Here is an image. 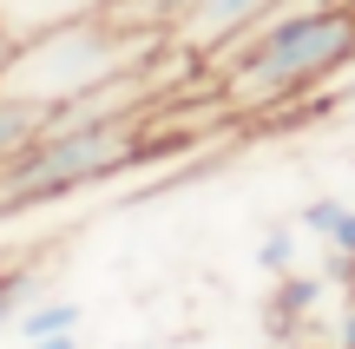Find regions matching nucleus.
<instances>
[{"mask_svg":"<svg viewBox=\"0 0 355 349\" xmlns=\"http://www.w3.org/2000/svg\"><path fill=\"white\" fill-rule=\"evenodd\" d=\"M165 53H178L171 33L132 20L125 7L105 0L86 20H66V26H53V33H40V40H20V46L7 53V66H0V92L40 105V112H66V105H79V99H92V92H105V86H119V79L158 66Z\"/></svg>","mask_w":355,"mask_h":349,"instance_id":"nucleus-1","label":"nucleus"},{"mask_svg":"<svg viewBox=\"0 0 355 349\" xmlns=\"http://www.w3.org/2000/svg\"><path fill=\"white\" fill-rule=\"evenodd\" d=\"M224 60V99L230 105H283L316 92L355 66V7L349 0H290L263 26L217 53Z\"/></svg>","mask_w":355,"mask_h":349,"instance_id":"nucleus-2","label":"nucleus"},{"mask_svg":"<svg viewBox=\"0 0 355 349\" xmlns=\"http://www.w3.org/2000/svg\"><path fill=\"white\" fill-rule=\"evenodd\" d=\"M145 112L125 119H46L33 145L0 171V211H33L60 205V198L86 191V185L112 178V171L145 158Z\"/></svg>","mask_w":355,"mask_h":349,"instance_id":"nucleus-3","label":"nucleus"},{"mask_svg":"<svg viewBox=\"0 0 355 349\" xmlns=\"http://www.w3.org/2000/svg\"><path fill=\"white\" fill-rule=\"evenodd\" d=\"M277 7H290V0H178L171 46L178 53H198V60H217V53L237 46L250 26H263Z\"/></svg>","mask_w":355,"mask_h":349,"instance_id":"nucleus-4","label":"nucleus"},{"mask_svg":"<svg viewBox=\"0 0 355 349\" xmlns=\"http://www.w3.org/2000/svg\"><path fill=\"white\" fill-rule=\"evenodd\" d=\"M322 290H329V277L322 271H283L277 284H270V303H263V323H270V343L296 337V330L316 316Z\"/></svg>","mask_w":355,"mask_h":349,"instance_id":"nucleus-5","label":"nucleus"},{"mask_svg":"<svg viewBox=\"0 0 355 349\" xmlns=\"http://www.w3.org/2000/svg\"><path fill=\"white\" fill-rule=\"evenodd\" d=\"M99 7L105 0H0V33H7V46H20V40H40V33H53L66 20H86Z\"/></svg>","mask_w":355,"mask_h":349,"instance_id":"nucleus-6","label":"nucleus"},{"mask_svg":"<svg viewBox=\"0 0 355 349\" xmlns=\"http://www.w3.org/2000/svg\"><path fill=\"white\" fill-rule=\"evenodd\" d=\"M40 132H46V112L26 105V99H13V92H0V171H7Z\"/></svg>","mask_w":355,"mask_h":349,"instance_id":"nucleus-7","label":"nucleus"},{"mask_svg":"<svg viewBox=\"0 0 355 349\" xmlns=\"http://www.w3.org/2000/svg\"><path fill=\"white\" fill-rule=\"evenodd\" d=\"M79 303L73 297H40V303H26L20 310V323H13V337L20 343H40V337H66V330H79Z\"/></svg>","mask_w":355,"mask_h":349,"instance_id":"nucleus-8","label":"nucleus"},{"mask_svg":"<svg viewBox=\"0 0 355 349\" xmlns=\"http://www.w3.org/2000/svg\"><path fill=\"white\" fill-rule=\"evenodd\" d=\"M40 297H46V277H40V271H7V277H0V337H7V330L20 323V310L40 303Z\"/></svg>","mask_w":355,"mask_h":349,"instance_id":"nucleus-9","label":"nucleus"},{"mask_svg":"<svg viewBox=\"0 0 355 349\" xmlns=\"http://www.w3.org/2000/svg\"><path fill=\"white\" fill-rule=\"evenodd\" d=\"M257 271H263V277L296 271V224H270V231L257 237Z\"/></svg>","mask_w":355,"mask_h":349,"instance_id":"nucleus-10","label":"nucleus"},{"mask_svg":"<svg viewBox=\"0 0 355 349\" xmlns=\"http://www.w3.org/2000/svg\"><path fill=\"white\" fill-rule=\"evenodd\" d=\"M336 218H343V198H309V205H303V218H296V231L329 237V231H336Z\"/></svg>","mask_w":355,"mask_h":349,"instance_id":"nucleus-11","label":"nucleus"},{"mask_svg":"<svg viewBox=\"0 0 355 349\" xmlns=\"http://www.w3.org/2000/svg\"><path fill=\"white\" fill-rule=\"evenodd\" d=\"M329 250H343V257H355V205H343V218H336V231L322 237Z\"/></svg>","mask_w":355,"mask_h":349,"instance_id":"nucleus-12","label":"nucleus"},{"mask_svg":"<svg viewBox=\"0 0 355 349\" xmlns=\"http://www.w3.org/2000/svg\"><path fill=\"white\" fill-rule=\"evenodd\" d=\"M20 349H79V330H66V337H40V343H20Z\"/></svg>","mask_w":355,"mask_h":349,"instance_id":"nucleus-13","label":"nucleus"},{"mask_svg":"<svg viewBox=\"0 0 355 349\" xmlns=\"http://www.w3.org/2000/svg\"><path fill=\"white\" fill-rule=\"evenodd\" d=\"M336 349H355V303L343 310V337H336Z\"/></svg>","mask_w":355,"mask_h":349,"instance_id":"nucleus-14","label":"nucleus"},{"mask_svg":"<svg viewBox=\"0 0 355 349\" xmlns=\"http://www.w3.org/2000/svg\"><path fill=\"white\" fill-rule=\"evenodd\" d=\"M7 53H13V46H7V33H0V66H7Z\"/></svg>","mask_w":355,"mask_h":349,"instance_id":"nucleus-15","label":"nucleus"},{"mask_svg":"<svg viewBox=\"0 0 355 349\" xmlns=\"http://www.w3.org/2000/svg\"><path fill=\"white\" fill-rule=\"evenodd\" d=\"M119 349H145V343H119Z\"/></svg>","mask_w":355,"mask_h":349,"instance_id":"nucleus-16","label":"nucleus"},{"mask_svg":"<svg viewBox=\"0 0 355 349\" xmlns=\"http://www.w3.org/2000/svg\"><path fill=\"white\" fill-rule=\"evenodd\" d=\"M13 349H20V343H13Z\"/></svg>","mask_w":355,"mask_h":349,"instance_id":"nucleus-17","label":"nucleus"},{"mask_svg":"<svg viewBox=\"0 0 355 349\" xmlns=\"http://www.w3.org/2000/svg\"><path fill=\"white\" fill-rule=\"evenodd\" d=\"M303 349H309V343H303Z\"/></svg>","mask_w":355,"mask_h":349,"instance_id":"nucleus-18","label":"nucleus"}]
</instances>
